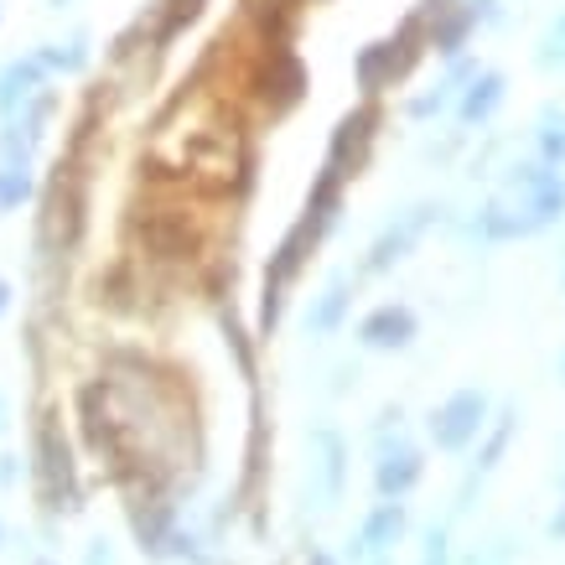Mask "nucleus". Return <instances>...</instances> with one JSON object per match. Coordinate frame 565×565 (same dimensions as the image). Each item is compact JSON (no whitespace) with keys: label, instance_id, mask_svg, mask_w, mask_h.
Here are the masks:
<instances>
[{"label":"nucleus","instance_id":"obj_7","mask_svg":"<svg viewBox=\"0 0 565 565\" xmlns=\"http://www.w3.org/2000/svg\"><path fill=\"white\" fill-rule=\"evenodd\" d=\"M26 84H36V63H21L0 78V104H17V94H26Z\"/></svg>","mask_w":565,"mask_h":565},{"label":"nucleus","instance_id":"obj_10","mask_svg":"<svg viewBox=\"0 0 565 565\" xmlns=\"http://www.w3.org/2000/svg\"><path fill=\"white\" fill-rule=\"evenodd\" d=\"M0 311H6V286H0Z\"/></svg>","mask_w":565,"mask_h":565},{"label":"nucleus","instance_id":"obj_6","mask_svg":"<svg viewBox=\"0 0 565 565\" xmlns=\"http://www.w3.org/2000/svg\"><path fill=\"white\" fill-rule=\"evenodd\" d=\"M498 99H503V78H498V73H488V78H482V84L472 88V94H467L462 115H467V120H478V115H488V109H493Z\"/></svg>","mask_w":565,"mask_h":565},{"label":"nucleus","instance_id":"obj_2","mask_svg":"<svg viewBox=\"0 0 565 565\" xmlns=\"http://www.w3.org/2000/svg\"><path fill=\"white\" fill-rule=\"evenodd\" d=\"M415 338V317L405 307H384L363 322V343L369 348H405Z\"/></svg>","mask_w":565,"mask_h":565},{"label":"nucleus","instance_id":"obj_3","mask_svg":"<svg viewBox=\"0 0 565 565\" xmlns=\"http://www.w3.org/2000/svg\"><path fill=\"white\" fill-rule=\"evenodd\" d=\"M415 478H420V451H415V446H394V451H384V462H379V493L384 498L411 493Z\"/></svg>","mask_w":565,"mask_h":565},{"label":"nucleus","instance_id":"obj_9","mask_svg":"<svg viewBox=\"0 0 565 565\" xmlns=\"http://www.w3.org/2000/svg\"><path fill=\"white\" fill-rule=\"evenodd\" d=\"M420 565H446V534H430L426 540V561Z\"/></svg>","mask_w":565,"mask_h":565},{"label":"nucleus","instance_id":"obj_4","mask_svg":"<svg viewBox=\"0 0 565 565\" xmlns=\"http://www.w3.org/2000/svg\"><path fill=\"white\" fill-rule=\"evenodd\" d=\"M36 457H42V488H47V498H57L63 488H68V446L57 441V430L42 426V436H36Z\"/></svg>","mask_w":565,"mask_h":565},{"label":"nucleus","instance_id":"obj_1","mask_svg":"<svg viewBox=\"0 0 565 565\" xmlns=\"http://www.w3.org/2000/svg\"><path fill=\"white\" fill-rule=\"evenodd\" d=\"M482 415H488V399L482 394H451L441 411L430 415V436H436V446H446V451H462L467 441H478L482 430Z\"/></svg>","mask_w":565,"mask_h":565},{"label":"nucleus","instance_id":"obj_8","mask_svg":"<svg viewBox=\"0 0 565 565\" xmlns=\"http://www.w3.org/2000/svg\"><path fill=\"white\" fill-rule=\"evenodd\" d=\"M17 198H26V177L6 172V177H0V203H17Z\"/></svg>","mask_w":565,"mask_h":565},{"label":"nucleus","instance_id":"obj_5","mask_svg":"<svg viewBox=\"0 0 565 565\" xmlns=\"http://www.w3.org/2000/svg\"><path fill=\"white\" fill-rule=\"evenodd\" d=\"M399 530H405V509H399V503H384V509L363 524V550H390L394 540H399Z\"/></svg>","mask_w":565,"mask_h":565}]
</instances>
